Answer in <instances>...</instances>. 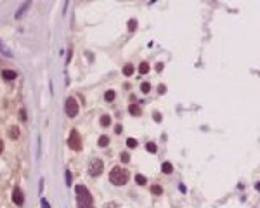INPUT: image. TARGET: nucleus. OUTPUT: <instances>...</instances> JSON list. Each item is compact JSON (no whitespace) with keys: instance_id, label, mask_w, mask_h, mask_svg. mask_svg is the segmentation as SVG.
<instances>
[{"instance_id":"34","label":"nucleus","mask_w":260,"mask_h":208,"mask_svg":"<svg viewBox=\"0 0 260 208\" xmlns=\"http://www.w3.org/2000/svg\"><path fill=\"white\" fill-rule=\"evenodd\" d=\"M78 208H94V206H92V205H90V206H78Z\"/></svg>"},{"instance_id":"32","label":"nucleus","mask_w":260,"mask_h":208,"mask_svg":"<svg viewBox=\"0 0 260 208\" xmlns=\"http://www.w3.org/2000/svg\"><path fill=\"white\" fill-rule=\"evenodd\" d=\"M116 134H121V130H123V129H121V125H116Z\"/></svg>"},{"instance_id":"9","label":"nucleus","mask_w":260,"mask_h":208,"mask_svg":"<svg viewBox=\"0 0 260 208\" xmlns=\"http://www.w3.org/2000/svg\"><path fill=\"white\" fill-rule=\"evenodd\" d=\"M128 113L132 116H139L142 113V109H141V106H137V104H132V106H128Z\"/></svg>"},{"instance_id":"1","label":"nucleus","mask_w":260,"mask_h":208,"mask_svg":"<svg viewBox=\"0 0 260 208\" xmlns=\"http://www.w3.org/2000/svg\"><path fill=\"white\" fill-rule=\"evenodd\" d=\"M75 193H76V203H78V206H90L92 205V194H90V191L85 186L78 184L75 187Z\"/></svg>"},{"instance_id":"26","label":"nucleus","mask_w":260,"mask_h":208,"mask_svg":"<svg viewBox=\"0 0 260 208\" xmlns=\"http://www.w3.org/2000/svg\"><path fill=\"white\" fill-rule=\"evenodd\" d=\"M71 56H73V49L68 50V57H66V64H70L71 62Z\"/></svg>"},{"instance_id":"5","label":"nucleus","mask_w":260,"mask_h":208,"mask_svg":"<svg viewBox=\"0 0 260 208\" xmlns=\"http://www.w3.org/2000/svg\"><path fill=\"white\" fill-rule=\"evenodd\" d=\"M102 168H104V163H102L99 158H94L90 161V167H88V173L92 175V177H99L102 173Z\"/></svg>"},{"instance_id":"21","label":"nucleus","mask_w":260,"mask_h":208,"mask_svg":"<svg viewBox=\"0 0 260 208\" xmlns=\"http://www.w3.org/2000/svg\"><path fill=\"white\" fill-rule=\"evenodd\" d=\"M141 90H142L144 94H147V92L151 90V85L147 83V82H142V83H141Z\"/></svg>"},{"instance_id":"27","label":"nucleus","mask_w":260,"mask_h":208,"mask_svg":"<svg viewBox=\"0 0 260 208\" xmlns=\"http://www.w3.org/2000/svg\"><path fill=\"white\" fill-rule=\"evenodd\" d=\"M153 118L156 120V121H161V115H160V113H156V111L153 113Z\"/></svg>"},{"instance_id":"6","label":"nucleus","mask_w":260,"mask_h":208,"mask_svg":"<svg viewBox=\"0 0 260 208\" xmlns=\"http://www.w3.org/2000/svg\"><path fill=\"white\" fill-rule=\"evenodd\" d=\"M12 201L14 205H18V206H21L23 203H24V196H23V191L19 189V187H16L12 193Z\"/></svg>"},{"instance_id":"7","label":"nucleus","mask_w":260,"mask_h":208,"mask_svg":"<svg viewBox=\"0 0 260 208\" xmlns=\"http://www.w3.org/2000/svg\"><path fill=\"white\" fill-rule=\"evenodd\" d=\"M30 7H31V2H30V0H28V2H24V4H23L21 7H19V9L16 11V14H14V16H16V19H21L23 16H24V12H26V11L30 9Z\"/></svg>"},{"instance_id":"15","label":"nucleus","mask_w":260,"mask_h":208,"mask_svg":"<svg viewBox=\"0 0 260 208\" xmlns=\"http://www.w3.org/2000/svg\"><path fill=\"white\" fill-rule=\"evenodd\" d=\"M97 144H99L101 147H106L108 144H109V137H108V135H101V137H99V142H97Z\"/></svg>"},{"instance_id":"18","label":"nucleus","mask_w":260,"mask_h":208,"mask_svg":"<svg viewBox=\"0 0 260 208\" xmlns=\"http://www.w3.org/2000/svg\"><path fill=\"white\" fill-rule=\"evenodd\" d=\"M135 182L139 184V186H144L146 182H147V179H146L144 175H141V173H139V175H135Z\"/></svg>"},{"instance_id":"30","label":"nucleus","mask_w":260,"mask_h":208,"mask_svg":"<svg viewBox=\"0 0 260 208\" xmlns=\"http://www.w3.org/2000/svg\"><path fill=\"white\" fill-rule=\"evenodd\" d=\"M167 92V87L165 85H160V94H165Z\"/></svg>"},{"instance_id":"4","label":"nucleus","mask_w":260,"mask_h":208,"mask_svg":"<svg viewBox=\"0 0 260 208\" xmlns=\"http://www.w3.org/2000/svg\"><path fill=\"white\" fill-rule=\"evenodd\" d=\"M68 146L71 147L73 151H80L82 149V137L76 130H71L70 134V139H68Z\"/></svg>"},{"instance_id":"19","label":"nucleus","mask_w":260,"mask_h":208,"mask_svg":"<svg viewBox=\"0 0 260 208\" xmlns=\"http://www.w3.org/2000/svg\"><path fill=\"white\" fill-rule=\"evenodd\" d=\"M0 52H2V54H5L7 57H12V52H11V50L7 49V47H5V45H2V44H0Z\"/></svg>"},{"instance_id":"14","label":"nucleus","mask_w":260,"mask_h":208,"mask_svg":"<svg viewBox=\"0 0 260 208\" xmlns=\"http://www.w3.org/2000/svg\"><path fill=\"white\" fill-rule=\"evenodd\" d=\"M147 71H149V64H147L146 61L141 62V64H139V73H141V75H146Z\"/></svg>"},{"instance_id":"29","label":"nucleus","mask_w":260,"mask_h":208,"mask_svg":"<svg viewBox=\"0 0 260 208\" xmlns=\"http://www.w3.org/2000/svg\"><path fill=\"white\" fill-rule=\"evenodd\" d=\"M42 208H50V205H49V201H45V199H42Z\"/></svg>"},{"instance_id":"3","label":"nucleus","mask_w":260,"mask_h":208,"mask_svg":"<svg viewBox=\"0 0 260 208\" xmlns=\"http://www.w3.org/2000/svg\"><path fill=\"white\" fill-rule=\"evenodd\" d=\"M64 111L70 118H75L78 115V101L75 97H68L66 102H64Z\"/></svg>"},{"instance_id":"23","label":"nucleus","mask_w":260,"mask_h":208,"mask_svg":"<svg viewBox=\"0 0 260 208\" xmlns=\"http://www.w3.org/2000/svg\"><path fill=\"white\" fill-rule=\"evenodd\" d=\"M135 28H137V21L135 19H130L128 21V31H135Z\"/></svg>"},{"instance_id":"28","label":"nucleus","mask_w":260,"mask_h":208,"mask_svg":"<svg viewBox=\"0 0 260 208\" xmlns=\"http://www.w3.org/2000/svg\"><path fill=\"white\" fill-rule=\"evenodd\" d=\"M156 71H163V62H158V64H156Z\"/></svg>"},{"instance_id":"16","label":"nucleus","mask_w":260,"mask_h":208,"mask_svg":"<svg viewBox=\"0 0 260 208\" xmlns=\"http://www.w3.org/2000/svg\"><path fill=\"white\" fill-rule=\"evenodd\" d=\"M123 75H127V76H130V75H134V66L128 62V64H125L123 66Z\"/></svg>"},{"instance_id":"10","label":"nucleus","mask_w":260,"mask_h":208,"mask_svg":"<svg viewBox=\"0 0 260 208\" xmlns=\"http://www.w3.org/2000/svg\"><path fill=\"white\" fill-rule=\"evenodd\" d=\"M9 137L12 139V141H18V137H19V129H18V125L11 127V130H9Z\"/></svg>"},{"instance_id":"11","label":"nucleus","mask_w":260,"mask_h":208,"mask_svg":"<svg viewBox=\"0 0 260 208\" xmlns=\"http://www.w3.org/2000/svg\"><path fill=\"white\" fill-rule=\"evenodd\" d=\"M161 172L163 173H172L173 172V165L170 163V161H165V163L161 165Z\"/></svg>"},{"instance_id":"17","label":"nucleus","mask_w":260,"mask_h":208,"mask_svg":"<svg viewBox=\"0 0 260 208\" xmlns=\"http://www.w3.org/2000/svg\"><path fill=\"white\" fill-rule=\"evenodd\" d=\"M151 193H153V194H156V196H160L161 193H163V187L158 186V184H154V186H151Z\"/></svg>"},{"instance_id":"12","label":"nucleus","mask_w":260,"mask_h":208,"mask_svg":"<svg viewBox=\"0 0 260 208\" xmlns=\"http://www.w3.org/2000/svg\"><path fill=\"white\" fill-rule=\"evenodd\" d=\"M104 99H106L108 102H113L116 99V92H115V90H108V92L104 94Z\"/></svg>"},{"instance_id":"22","label":"nucleus","mask_w":260,"mask_h":208,"mask_svg":"<svg viewBox=\"0 0 260 208\" xmlns=\"http://www.w3.org/2000/svg\"><path fill=\"white\" fill-rule=\"evenodd\" d=\"M120 159H121V163H128V161H130V155H128V153H121V155H120Z\"/></svg>"},{"instance_id":"8","label":"nucleus","mask_w":260,"mask_h":208,"mask_svg":"<svg viewBox=\"0 0 260 208\" xmlns=\"http://www.w3.org/2000/svg\"><path fill=\"white\" fill-rule=\"evenodd\" d=\"M2 76H4V80H14L16 76H18V73L14 70H4L2 71Z\"/></svg>"},{"instance_id":"31","label":"nucleus","mask_w":260,"mask_h":208,"mask_svg":"<svg viewBox=\"0 0 260 208\" xmlns=\"http://www.w3.org/2000/svg\"><path fill=\"white\" fill-rule=\"evenodd\" d=\"M21 120H26V111L21 109Z\"/></svg>"},{"instance_id":"20","label":"nucleus","mask_w":260,"mask_h":208,"mask_svg":"<svg viewBox=\"0 0 260 208\" xmlns=\"http://www.w3.org/2000/svg\"><path fill=\"white\" fill-rule=\"evenodd\" d=\"M146 149L149 151V153H156V149H158V147H156V144H154V142H147V144H146Z\"/></svg>"},{"instance_id":"24","label":"nucleus","mask_w":260,"mask_h":208,"mask_svg":"<svg viewBox=\"0 0 260 208\" xmlns=\"http://www.w3.org/2000/svg\"><path fill=\"white\" fill-rule=\"evenodd\" d=\"M64 177H66V186H71V184H73V180H71V172H70V170H66V172H64Z\"/></svg>"},{"instance_id":"13","label":"nucleus","mask_w":260,"mask_h":208,"mask_svg":"<svg viewBox=\"0 0 260 208\" xmlns=\"http://www.w3.org/2000/svg\"><path fill=\"white\" fill-rule=\"evenodd\" d=\"M101 125L102 127H109L111 125V116L109 115H102L101 116Z\"/></svg>"},{"instance_id":"33","label":"nucleus","mask_w":260,"mask_h":208,"mask_svg":"<svg viewBox=\"0 0 260 208\" xmlns=\"http://www.w3.org/2000/svg\"><path fill=\"white\" fill-rule=\"evenodd\" d=\"M0 153H4V142L0 141Z\"/></svg>"},{"instance_id":"25","label":"nucleus","mask_w":260,"mask_h":208,"mask_svg":"<svg viewBox=\"0 0 260 208\" xmlns=\"http://www.w3.org/2000/svg\"><path fill=\"white\" fill-rule=\"evenodd\" d=\"M127 146L130 147V149H134V147H137V141L135 139H127Z\"/></svg>"},{"instance_id":"2","label":"nucleus","mask_w":260,"mask_h":208,"mask_svg":"<svg viewBox=\"0 0 260 208\" xmlns=\"http://www.w3.org/2000/svg\"><path fill=\"white\" fill-rule=\"evenodd\" d=\"M109 180H111V184H115V186H123V184H127V180H128V172L125 168L115 167V168L109 172Z\"/></svg>"}]
</instances>
